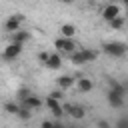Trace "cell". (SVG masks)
Masks as SVG:
<instances>
[{"label":"cell","mask_w":128,"mask_h":128,"mask_svg":"<svg viewBox=\"0 0 128 128\" xmlns=\"http://www.w3.org/2000/svg\"><path fill=\"white\" fill-rule=\"evenodd\" d=\"M102 52L108 54V56H112V58H122V56L128 52V46H126L124 42L112 40V42H104V44H102Z\"/></svg>","instance_id":"1"},{"label":"cell","mask_w":128,"mask_h":128,"mask_svg":"<svg viewBox=\"0 0 128 128\" xmlns=\"http://www.w3.org/2000/svg\"><path fill=\"white\" fill-rule=\"evenodd\" d=\"M116 126H118V128H128V116H124V118H120V120L116 122Z\"/></svg>","instance_id":"23"},{"label":"cell","mask_w":128,"mask_h":128,"mask_svg":"<svg viewBox=\"0 0 128 128\" xmlns=\"http://www.w3.org/2000/svg\"><path fill=\"white\" fill-rule=\"evenodd\" d=\"M44 66H46V68H50V70H58V68L62 66V54L56 50L54 54H50V56H48V60L44 62Z\"/></svg>","instance_id":"8"},{"label":"cell","mask_w":128,"mask_h":128,"mask_svg":"<svg viewBox=\"0 0 128 128\" xmlns=\"http://www.w3.org/2000/svg\"><path fill=\"white\" fill-rule=\"evenodd\" d=\"M24 22V14H12L8 20H6V24H4V28L8 30V32H16V30H20V24Z\"/></svg>","instance_id":"5"},{"label":"cell","mask_w":128,"mask_h":128,"mask_svg":"<svg viewBox=\"0 0 128 128\" xmlns=\"http://www.w3.org/2000/svg\"><path fill=\"white\" fill-rule=\"evenodd\" d=\"M54 124H60V122H50V120H44V122H42V128H52Z\"/></svg>","instance_id":"25"},{"label":"cell","mask_w":128,"mask_h":128,"mask_svg":"<svg viewBox=\"0 0 128 128\" xmlns=\"http://www.w3.org/2000/svg\"><path fill=\"white\" fill-rule=\"evenodd\" d=\"M70 62H72V64H76V66L86 64V58H84V54H82V50H80V48H78V50H74V52L70 54Z\"/></svg>","instance_id":"12"},{"label":"cell","mask_w":128,"mask_h":128,"mask_svg":"<svg viewBox=\"0 0 128 128\" xmlns=\"http://www.w3.org/2000/svg\"><path fill=\"white\" fill-rule=\"evenodd\" d=\"M28 40H30V32H26V30H16V32H12V42L26 44Z\"/></svg>","instance_id":"11"},{"label":"cell","mask_w":128,"mask_h":128,"mask_svg":"<svg viewBox=\"0 0 128 128\" xmlns=\"http://www.w3.org/2000/svg\"><path fill=\"white\" fill-rule=\"evenodd\" d=\"M126 16H128V6H126Z\"/></svg>","instance_id":"30"},{"label":"cell","mask_w":128,"mask_h":128,"mask_svg":"<svg viewBox=\"0 0 128 128\" xmlns=\"http://www.w3.org/2000/svg\"><path fill=\"white\" fill-rule=\"evenodd\" d=\"M80 50H82V54H84L86 62H92V60H96V56H98V52H96V50H92V48H80Z\"/></svg>","instance_id":"18"},{"label":"cell","mask_w":128,"mask_h":128,"mask_svg":"<svg viewBox=\"0 0 128 128\" xmlns=\"http://www.w3.org/2000/svg\"><path fill=\"white\" fill-rule=\"evenodd\" d=\"M50 96H52V98H56V100H62V98H64V92H62V88H60V90L50 92Z\"/></svg>","instance_id":"22"},{"label":"cell","mask_w":128,"mask_h":128,"mask_svg":"<svg viewBox=\"0 0 128 128\" xmlns=\"http://www.w3.org/2000/svg\"><path fill=\"white\" fill-rule=\"evenodd\" d=\"M20 120H30V116H32V110L28 108V106H22L20 104V110H18V114H16Z\"/></svg>","instance_id":"17"},{"label":"cell","mask_w":128,"mask_h":128,"mask_svg":"<svg viewBox=\"0 0 128 128\" xmlns=\"http://www.w3.org/2000/svg\"><path fill=\"white\" fill-rule=\"evenodd\" d=\"M30 94H32V92H30L28 88H20L16 96H18V100H24V98H26V96H30Z\"/></svg>","instance_id":"21"},{"label":"cell","mask_w":128,"mask_h":128,"mask_svg":"<svg viewBox=\"0 0 128 128\" xmlns=\"http://www.w3.org/2000/svg\"><path fill=\"white\" fill-rule=\"evenodd\" d=\"M74 82H76V80H74L72 76H60V78H58V88L66 90V88H70Z\"/></svg>","instance_id":"14"},{"label":"cell","mask_w":128,"mask_h":128,"mask_svg":"<svg viewBox=\"0 0 128 128\" xmlns=\"http://www.w3.org/2000/svg\"><path fill=\"white\" fill-rule=\"evenodd\" d=\"M58 2H62V4H72L74 0H58Z\"/></svg>","instance_id":"27"},{"label":"cell","mask_w":128,"mask_h":128,"mask_svg":"<svg viewBox=\"0 0 128 128\" xmlns=\"http://www.w3.org/2000/svg\"><path fill=\"white\" fill-rule=\"evenodd\" d=\"M108 104L112 108H122L124 106V94L122 92H116V90H108V96H106Z\"/></svg>","instance_id":"6"},{"label":"cell","mask_w":128,"mask_h":128,"mask_svg":"<svg viewBox=\"0 0 128 128\" xmlns=\"http://www.w3.org/2000/svg\"><path fill=\"white\" fill-rule=\"evenodd\" d=\"M124 88H126V92H128V82H126V84H124Z\"/></svg>","instance_id":"29"},{"label":"cell","mask_w":128,"mask_h":128,"mask_svg":"<svg viewBox=\"0 0 128 128\" xmlns=\"http://www.w3.org/2000/svg\"><path fill=\"white\" fill-rule=\"evenodd\" d=\"M20 104H22V106H28L30 110H36V108H40V106H42V100H40L38 96L30 94V96H26L24 100H20Z\"/></svg>","instance_id":"10"},{"label":"cell","mask_w":128,"mask_h":128,"mask_svg":"<svg viewBox=\"0 0 128 128\" xmlns=\"http://www.w3.org/2000/svg\"><path fill=\"white\" fill-rule=\"evenodd\" d=\"M104 2H110V0H104Z\"/></svg>","instance_id":"31"},{"label":"cell","mask_w":128,"mask_h":128,"mask_svg":"<svg viewBox=\"0 0 128 128\" xmlns=\"http://www.w3.org/2000/svg\"><path fill=\"white\" fill-rule=\"evenodd\" d=\"M60 34H62V36H66V38H72V36L76 34V26H74V24H62Z\"/></svg>","instance_id":"13"},{"label":"cell","mask_w":128,"mask_h":128,"mask_svg":"<svg viewBox=\"0 0 128 128\" xmlns=\"http://www.w3.org/2000/svg\"><path fill=\"white\" fill-rule=\"evenodd\" d=\"M46 108L56 116V118H62L66 112H64V108H62V104H60V100H56V98H52V96H48L46 98Z\"/></svg>","instance_id":"4"},{"label":"cell","mask_w":128,"mask_h":128,"mask_svg":"<svg viewBox=\"0 0 128 128\" xmlns=\"http://www.w3.org/2000/svg\"><path fill=\"white\" fill-rule=\"evenodd\" d=\"M22 46H24V44H18V42H10V44L4 48V52H2L4 60H16V58L20 56V52H22Z\"/></svg>","instance_id":"3"},{"label":"cell","mask_w":128,"mask_h":128,"mask_svg":"<svg viewBox=\"0 0 128 128\" xmlns=\"http://www.w3.org/2000/svg\"><path fill=\"white\" fill-rule=\"evenodd\" d=\"M108 88H110V90H116V92H122V94H126V88H124V84H120L116 78H108Z\"/></svg>","instance_id":"16"},{"label":"cell","mask_w":128,"mask_h":128,"mask_svg":"<svg viewBox=\"0 0 128 128\" xmlns=\"http://www.w3.org/2000/svg\"><path fill=\"white\" fill-rule=\"evenodd\" d=\"M76 86H78L80 92H90V90H92V80H88V78H80V80L76 82Z\"/></svg>","instance_id":"15"},{"label":"cell","mask_w":128,"mask_h":128,"mask_svg":"<svg viewBox=\"0 0 128 128\" xmlns=\"http://www.w3.org/2000/svg\"><path fill=\"white\" fill-rule=\"evenodd\" d=\"M108 24H110V26H112L114 30H120V28L124 26V18H122V16L118 14V16H116V18H112V20H110Z\"/></svg>","instance_id":"19"},{"label":"cell","mask_w":128,"mask_h":128,"mask_svg":"<svg viewBox=\"0 0 128 128\" xmlns=\"http://www.w3.org/2000/svg\"><path fill=\"white\" fill-rule=\"evenodd\" d=\"M98 126H100V128H108V126H110V124H108V122H106V120H100V122H98Z\"/></svg>","instance_id":"26"},{"label":"cell","mask_w":128,"mask_h":128,"mask_svg":"<svg viewBox=\"0 0 128 128\" xmlns=\"http://www.w3.org/2000/svg\"><path fill=\"white\" fill-rule=\"evenodd\" d=\"M122 4H124V6H128V0H122Z\"/></svg>","instance_id":"28"},{"label":"cell","mask_w":128,"mask_h":128,"mask_svg":"<svg viewBox=\"0 0 128 128\" xmlns=\"http://www.w3.org/2000/svg\"><path fill=\"white\" fill-rule=\"evenodd\" d=\"M54 48L60 52V54H72L76 50V44L72 42V38H66V36H60L54 40Z\"/></svg>","instance_id":"2"},{"label":"cell","mask_w":128,"mask_h":128,"mask_svg":"<svg viewBox=\"0 0 128 128\" xmlns=\"http://www.w3.org/2000/svg\"><path fill=\"white\" fill-rule=\"evenodd\" d=\"M4 110H6L8 114H18L20 104H16V102H6V104H4Z\"/></svg>","instance_id":"20"},{"label":"cell","mask_w":128,"mask_h":128,"mask_svg":"<svg viewBox=\"0 0 128 128\" xmlns=\"http://www.w3.org/2000/svg\"><path fill=\"white\" fill-rule=\"evenodd\" d=\"M62 108H64V112H66V114H70V116H72V118H76V120H82V118H84V114H86V110H84L82 106H78V104H64Z\"/></svg>","instance_id":"7"},{"label":"cell","mask_w":128,"mask_h":128,"mask_svg":"<svg viewBox=\"0 0 128 128\" xmlns=\"http://www.w3.org/2000/svg\"><path fill=\"white\" fill-rule=\"evenodd\" d=\"M118 14H120V8H118L116 4H108V6L102 10V18H104L106 22H110V20H112V18H116Z\"/></svg>","instance_id":"9"},{"label":"cell","mask_w":128,"mask_h":128,"mask_svg":"<svg viewBox=\"0 0 128 128\" xmlns=\"http://www.w3.org/2000/svg\"><path fill=\"white\" fill-rule=\"evenodd\" d=\"M48 56H50V52H46V50H42V52H40V54H38V60H40V62H42V64H44V62H46V60H48Z\"/></svg>","instance_id":"24"}]
</instances>
